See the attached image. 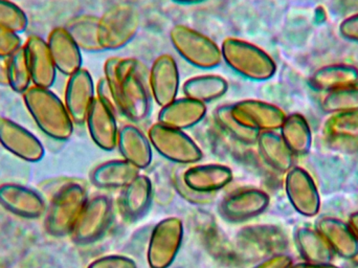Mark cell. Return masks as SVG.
I'll return each mask as SVG.
<instances>
[{
    "mask_svg": "<svg viewBox=\"0 0 358 268\" xmlns=\"http://www.w3.org/2000/svg\"><path fill=\"white\" fill-rule=\"evenodd\" d=\"M104 79L108 83L120 115L134 123L150 115L151 92L149 69L136 58L111 57L104 64Z\"/></svg>",
    "mask_w": 358,
    "mask_h": 268,
    "instance_id": "obj_1",
    "label": "cell"
},
{
    "mask_svg": "<svg viewBox=\"0 0 358 268\" xmlns=\"http://www.w3.org/2000/svg\"><path fill=\"white\" fill-rule=\"evenodd\" d=\"M22 96L31 119L46 136L63 141L73 135L75 124L66 106L50 88L33 85Z\"/></svg>",
    "mask_w": 358,
    "mask_h": 268,
    "instance_id": "obj_2",
    "label": "cell"
},
{
    "mask_svg": "<svg viewBox=\"0 0 358 268\" xmlns=\"http://www.w3.org/2000/svg\"><path fill=\"white\" fill-rule=\"evenodd\" d=\"M222 61L250 81H266L275 75V61L265 50L245 40L229 37L221 44Z\"/></svg>",
    "mask_w": 358,
    "mask_h": 268,
    "instance_id": "obj_3",
    "label": "cell"
},
{
    "mask_svg": "<svg viewBox=\"0 0 358 268\" xmlns=\"http://www.w3.org/2000/svg\"><path fill=\"white\" fill-rule=\"evenodd\" d=\"M87 202V192L83 185L77 183L63 185L46 210V232L54 237L71 235Z\"/></svg>",
    "mask_w": 358,
    "mask_h": 268,
    "instance_id": "obj_4",
    "label": "cell"
},
{
    "mask_svg": "<svg viewBox=\"0 0 358 268\" xmlns=\"http://www.w3.org/2000/svg\"><path fill=\"white\" fill-rule=\"evenodd\" d=\"M170 41L179 56L197 69H215L222 61L218 44L187 25H174L170 31Z\"/></svg>",
    "mask_w": 358,
    "mask_h": 268,
    "instance_id": "obj_5",
    "label": "cell"
},
{
    "mask_svg": "<svg viewBox=\"0 0 358 268\" xmlns=\"http://www.w3.org/2000/svg\"><path fill=\"white\" fill-rule=\"evenodd\" d=\"M140 22V14L131 4L111 6L99 17V43L102 50L125 48L138 34Z\"/></svg>",
    "mask_w": 358,
    "mask_h": 268,
    "instance_id": "obj_6",
    "label": "cell"
},
{
    "mask_svg": "<svg viewBox=\"0 0 358 268\" xmlns=\"http://www.w3.org/2000/svg\"><path fill=\"white\" fill-rule=\"evenodd\" d=\"M148 139L159 155L176 164H195L203 157L201 149L183 130L159 122L149 128Z\"/></svg>",
    "mask_w": 358,
    "mask_h": 268,
    "instance_id": "obj_7",
    "label": "cell"
},
{
    "mask_svg": "<svg viewBox=\"0 0 358 268\" xmlns=\"http://www.w3.org/2000/svg\"><path fill=\"white\" fill-rule=\"evenodd\" d=\"M113 200L108 196L98 195L88 199L71 232L73 241L88 246L100 240L113 223Z\"/></svg>",
    "mask_w": 358,
    "mask_h": 268,
    "instance_id": "obj_8",
    "label": "cell"
},
{
    "mask_svg": "<svg viewBox=\"0 0 358 268\" xmlns=\"http://www.w3.org/2000/svg\"><path fill=\"white\" fill-rule=\"evenodd\" d=\"M183 239V223L178 217L159 221L149 239L147 261L150 268H169L176 260Z\"/></svg>",
    "mask_w": 358,
    "mask_h": 268,
    "instance_id": "obj_9",
    "label": "cell"
},
{
    "mask_svg": "<svg viewBox=\"0 0 358 268\" xmlns=\"http://www.w3.org/2000/svg\"><path fill=\"white\" fill-rule=\"evenodd\" d=\"M271 198L257 188H241L227 194L218 206V212L229 223H243L255 218L268 208Z\"/></svg>",
    "mask_w": 358,
    "mask_h": 268,
    "instance_id": "obj_10",
    "label": "cell"
},
{
    "mask_svg": "<svg viewBox=\"0 0 358 268\" xmlns=\"http://www.w3.org/2000/svg\"><path fill=\"white\" fill-rule=\"evenodd\" d=\"M285 191L292 208L305 217H315L321 209V197L311 175L301 167H292L285 177Z\"/></svg>",
    "mask_w": 358,
    "mask_h": 268,
    "instance_id": "obj_11",
    "label": "cell"
},
{
    "mask_svg": "<svg viewBox=\"0 0 358 268\" xmlns=\"http://www.w3.org/2000/svg\"><path fill=\"white\" fill-rule=\"evenodd\" d=\"M0 145L16 157L27 162L43 160L45 149L41 141L20 124L0 118Z\"/></svg>",
    "mask_w": 358,
    "mask_h": 268,
    "instance_id": "obj_12",
    "label": "cell"
},
{
    "mask_svg": "<svg viewBox=\"0 0 358 268\" xmlns=\"http://www.w3.org/2000/svg\"><path fill=\"white\" fill-rule=\"evenodd\" d=\"M234 117L250 129L275 132L281 128L285 113L275 105L259 100H242L231 105Z\"/></svg>",
    "mask_w": 358,
    "mask_h": 268,
    "instance_id": "obj_13",
    "label": "cell"
},
{
    "mask_svg": "<svg viewBox=\"0 0 358 268\" xmlns=\"http://www.w3.org/2000/svg\"><path fill=\"white\" fill-rule=\"evenodd\" d=\"M179 69L176 59L169 54L155 59L149 69V88L151 96L159 106L164 107L178 99Z\"/></svg>",
    "mask_w": 358,
    "mask_h": 268,
    "instance_id": "obj_14",
    "label": "cell"
},
{
    "mask_svg": "<svg viewBox=\"0 0 358 268\" xmlns=\"http://www.w3.org/2000/svg\"><path fill=\"white\" fill-rule=\"evenodd\" d=\"M96 99V86L90 71L79 69L69 76L65 86L64 104L73 124L83 125Z\"/></svg>",
    "mask_w": 358,
    "mask_h": 268,
    "instance_id": "obj_15",
    "label": "cell"
},
{
    "mask_svg": "<svg viewBox=\"0 0 358 268\" xmlns=\"http://www.w3.org/2000/svg\"><path fill=\"white\" fill-rule=\"evenodd\" d=\"M0 206L15 216L25 219H38L46 213L42 196L35 190L18 183L0 185Z\"/></svg>",
    "mask_w": 358,
    "mask_h": 268,
    "instance_id": "obj_16",
    "label": "cell"
},
{
    "mask_svg": "<svg viewBox=\"0 0 358 268\" xmlns=\"http://www.w3.org/2000/svg\"><path fill=\"white\" fill-rule=\"evenodd\" d=\"M115 117L117 113L96 97L85 123L94 143L105 151L117 148L120 129Z\"/></svg>",
    "mask_w": 358,
    "mask_h": 268,
    "instance_id": "obj_17",
    "label": "cell"
},
{
    "mask_svg": "<svg viewBox=\"0 0 358 268\" xmlns=\"http://www.w3.org/2000/svg\"><path fill=\"white\" fill-rule=\"evenodd\" d=\"M27 63L34 86L50 88L56 82L57 71L48 48V41L38 35L29 37L25 42Z\"/></svg>",
    "mask_w": 358,
    "mask_h": 268,
    "instance_id": "obj_18",
    "label": "cell"
},
{
    "mask_svg": "<svg viewBox=\"0 0 358 268\" xmlns=\"http://www.w3.org/2000/svg\"><path fill=\"white\" fill-rule=\"evenodd\" d=\"M183 181L192 191L200 194H216L234 178L233 171L224 164H206L185 168Z\"/></svg>",
    "mask_w": 358,
    "mask_h": 268,
    "instance_id": "obj_19",
    "label": "cell"
},
{
    "mask_svg": "<svg viewBox=\"0 0 358 268\" xmlns=\"http://www.w3.org/2000/svg\"><path fill=\"white\" fill-rule=\"evenodd\" d=\"M48 45L59 73L69 77L82 69V50L67 33L65 27H56L50 31Z\"/></svg>",
    "mask_w": 358,
    "mask_h": 268,
    "instance_id": "obj_20",
    "label": "cell"
},
{
    "mask_svg": "<svg viewBox=\"0 0 358 268\" xmlns=\"http://www.w3.org/2000/svg\"><path fill=\"white\" fill-rule=\"evenodd\" d=\"M317 231L334 254L348 260L358 256V237L348 223L334 217H322L317 223Z\"/></svg>",
    "mask_w": 358,
    "mask_h": 268,
    "instance_id": "obj_21",
    "label": "cell"
},
{
    "mask_svg": "<svg viewBox=\"0 0 358 268\" xmlns=\"http://www.w3.org/2000/svg\"><path fill=\"white\" fill-rule=\"evenodd\" d=\"M117 147L124 160L140 170L148 168L152 162V145L136 126L125 125L119 130Z\"/></svg>",
    "mask_w": 358,
    "mask_h": 268,
    "instance_id": "obj_22",
    "label": "cell"
},
{
    "mask_svg": "<svg viewBox=\"0 0 358 268\" xmlns=\"http://www.w3.org/2000/svg\"><path fill=\"white\" fill-rule=\"evenodd\" d=\"M206 115V104L185 97L176 99L173 102L162 107L159 113V123L185 130L200 123Z\"/></svg>",
    "mask_w": 358,
    "mask_h": 268,
    "instance_id": "obj_23",
    "label": "cell"
},
{
    "mask_svg": "<svg viewBox=\"0 0 358 268\" xmlns=\"http://www.w3.org/2000/svg\"><path fill=\"white\" fill-rule=\"evenodd\" d=\"M152 198V181L146 175H138L123 189L120 202L124 217L130 221L142 218L150 209Z\"/></svg>",
    "mask_w": 358,
    "mask_h": 268,
    "instance_id": "obj_24",
    "label": "cell"
},
{
    "mask_svg": "<svg viewBox=\"0 0 358 268\" xmlns=\"http://www.w3.org/2000/svg\"><path fill=\"white\" fill-rule=\"evenodd\" d=\"M138 175L140 169L123 158L99 164L90 173V181L99 189H124Z\"/></svg>",
    "mask_w": 358,
    "mask_h": 268,
    "instance_id": "obj_25",
    "label": "cell"
},
{
    "mask_svg": "<svg viewBox=\"0 0 358 268\" xmlns=\"http://www.w3.org/2000/svg\"><path fill=\"white\" fill-rule=\"evenodd\" d=\"M256 143L261 157L273 170L287 173L294 167V155L281 135L275 132H262Z\"/></svg>",
    "mask_w": 358,
    "mask_h": 268,
    "instance_id": "obj_26",
    "label": "cell"
},
{
    "mask_svg": "<svg viewBox=\"0 0 358 268\" xmlns=\"http://www.w3.org/2000/svg\"><path fill=\"white\" fill-rule=\"evenodd\" d=\"M229 90V83L224 78L218 75H201L189 78L183 83L182 92L185 97L206 103L218 100Z\"/></svg>",
    "mask_w": 358,
    "mask_h": 268,
    "instance_id": "obj_27",
    "label": "cell"
},
{
    "mask_svg": "<svg viewBox=\"0 0 358 268\" xmlns=\"http://www.w3.org/2000/svg\"><path fill=\"white\" fill-rule=\"evenodd\" d=\"M296 248L305 262L331 263L334 253L317 230L300 227L294 235Z\"/></svg>",
    "mask_w": 358,
    "mask_h": 268,
    "instance_id": "obj_28",
    "label": "cell"
},
{
    "mask_svg": "<svg viewBox=\"0 0 358 268\" xmlns=\"http://www.w3.org/2000/svg\"><path fill=\"white\" fill-rule=\"evenodd\" d=\"M64 27L82 52H103L99 43V17L80 15L73 17Z\"/></svg>",
    "mask_w": 358,
    "mask_h": 268,
    "instance_id": "obj_29",
    "label": "cell"
},
{
    "mask_svg": "<svg viewBox=\"0 0 358 268\" xmlns=\"http://www.w3.org/2000/svg\"><path fill=\"white\" fill-rule=\"evenodd\" d=\"M281 136L294 155H304L310 150L311 132L308 123L299 113L288 115L281 128Z\"/></svg>",
    "mask_w": 358,
    "mask_h": 268,
    "instance_id": "obj_30",
    "label": "cell"
},
{
    "mask_svg": "<svg viewBox=\"0 0 358 268\" xmlns=\"http://www.w3.org/2000/svg\"><path fill=\"white\" fill-rule=\"evenodd\" d=\"M215 121L225 134L243 145H254L260 134L240 123L231 113V105L219 106L215 111Z\"/></svg>",
    "mask_w": 358,
    "mask_h": 268,
    "instance_id": "obj_31",
    "label": "cell"
},
{
    "mask_svg": "<svg viewBox=\"0 0 358 268\" xmlns=\"http://www.w3.org/2000/svg\"><path fill=\"white\" fill-rule=\"evenodd\" d=\"M31 77L24 46L8 58V86L16 94H23L31 87Z\"/></svg>",
    "mask_w": 358,
    "mask_h": 268,
    "instance_id": "obj_32",
    "label": "cell"
},
{
    "mask_svg": "<svg viewBox=\"0 0 358 268\" xmlns=\"http://www.w3.org/2000/svg\"><path fill=\"white\" fill-rule=\"evenodd\" d=\"M0 27L19 35L27 31L29 18L18 4L10 0H0Z\"/></svg>",
    "mask_w": 358,
    "mask_h": 268,
    "instance_id": "obj_33",
    "label": "cell"
},
{
    "mask_svg": "<svg viewBox=\"0 0 358 268\" xmlns=\"http://www.w3.org/2000/svg\"><path fill=\"white\" fill-rule=\"evenodd\" d=\"M323 108L328 113H355L358 111V92H334L325 99Z\"/></svg>",
    "mask_w": 358,
    "mask_h": 268,
    "instance_id": "obj_34",
    "label": "cell"
},
{
    "mask_svg": "<svg viewBox=\"0 0 358 268\" xmlns=\"http://www.w3.org/2000/svg\"><path fill=\"white\" fill-rule=\"evenodd\" d=\"M185 168L178 169L174 172L172 181H173L174 189L176 192L189 204H198V206H203V204H210V202H214L216 198V194H200L197 192L192 191L191 189L187 187L185 181H183L182 174Z\"/></svg>",
    "mask_w": 358,
    "mask_h": 268,
    "instance_id": "obj_35",
    "label": "cell"
},
{
    "mask_svg": "<svg viewBox=\"0 0 358 268\" xmlns=\"http://www.w3.org/2000/svg\"><path fill=\"white\" fill-rule=\"evenodd\" d=\"M23 46L18 34L0 27V58L8 59Z\"/></svg>",
    "mask_w": 358,
    "mask_h": 268,
    "instance_id": "obj_36",
    "label": "cell"
},
{
    "mask_svg": "<svg viewBox=\"0 0 358 268\" xmlns=\"http://www.w3.org/2000/svg\"><path fill=\"white\" fill-rule=\"evenodd\" d=\"M87 268H138V265L129 257L108 255L92 261Z\"/></svg>",
    "mask_w": 358,
    "mask_h": 268,
    "instance_id": "obj_37",
    "label": "cell"
},
{
    "mask_svg": "<svg viewBox=\"0 0 358 268\" xmlns=\"http://www.w3.org/2000/svg\"><path fill=\"white\" fill-rule=\"evenodd\" d=\"M292 265V258L284 253L271 255L261 261L254 268H289Z\"/></svg>",
    "mask_w": 358,
    "mask_h": 268,
    "instance_id": "obj_38",
    "label": "cell"
},
{
    "mask_svg": "<svg viewBox=\"0 0 358 268\" xmlns=\"http://www.w3.org/2000/svg\"><path fill=\"white\" fill-rule=\"evenodd\" d=\"M96 94L99 100L102 101L109 108L113 109L117 115L119 113L115 97H113V92H111L110 87H109L108 83H107L104 78H102L96 84Z\"/></svg>",
    "mask_w": 358,
    "mask_h": 268,
    "instance_id": "obj_39",
    "label": "cell"
},
{
    "mask_svg": "<svg viewBox=\"0 0 358 268\" xmlns=\"http://www.w3.org/2000/svg\"><path fill=\"white\" fill-rule=\"evenodd\" d=\"M289 268H338L331 263L301 262L292 265Z\"/></svg>",
    "mask_w": 358,
    "mask_h": 268,
    "instance_id": "obj_40",
    "label": "cell"
},
{
    "mask_svg": "<svg viewBox=\"0 0 358 268\" xmlns=\"http://www.w3.org/2000/svg\"><path fill=\"white\" fill-rule=\"evenodd\" d=\"M0 86H8V59L0 58Z\"/></svg>",
    "mask_w": 358,
    "mask_h": 268,
    "instance_id": "obj_41",
    "label": "cell"
},
{
    "mask_svg": "<svg viewBox=\"0 0 358 268\" xmlns=\"http://www.w3.org/2000/svg\"><path fill=\"white\" fill-rule=\"evenodd\" d=\"M348 225H350L351 229L353 230L355 235L358 237V212L353 213V214L350 215Z\"/></svg>",
    "mask_w": 358,
    "mask_h": 268,
    "instance_id": "obj_42",
    "label": "cell"
},
{
    "mask_svg": "<svg viewBox=\"0 0 358 268\" xmlns=\"http://www.w3.org/2000/svg\"><path fill=\"white\" fill-rule=\"evenodd\" d=\"M173 1L178 2V3H183V4H194V3H200V2L206 1V0H173Z\"/></svg>",
    "mask_w": 358,
    "mask_h": 268,
    "instance_id": "obj_43",
    "label": "cell"
}]
</instances>
